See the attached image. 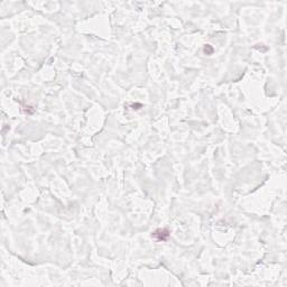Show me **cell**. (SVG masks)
<instances>
[{"instance_id": "6da1fadb", "label": "cell", "mask_w": 287, "mask_h": 287, "mask_svg": "<svg viewBox=\"0 0 287 287\" xmlns=\"http://www.w3.org/2000/svg\"><path fill=\"white\" fill-rule=\"evenodd\" d=\"M152 238H155L157 241H165L170 237V231L167 229H158L152 234Z\"/></svg>"}, {"instance_id": "7a4b0ae2", "label": "cell", "mask_w": 287, "mask_h": 287, "mask_svg": "<svg viewBox=\"0 0 287 287\" xmlns=\"http://www.w3.org/2000/svg\"><path fill=\"white\" fill-rule=\"evenodd\" d=\"M204 52H205L207 55H210V54L213 52V48L211 47L210 45H205V47H204Z\"/></svg>"}]
</instances>
